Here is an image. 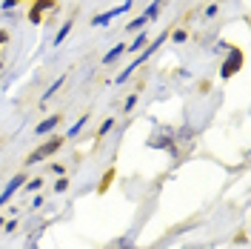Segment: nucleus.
<instances>
[{
    "instance_id": "1",
    "label": "nucleus",
    "mask_w": 251,
    "mask_h": 249,
    "mask_svg": "<svg viewBox=\"0 0 251 249\" xmlns=\"http://www.w3.org/2000/svg\"><path fill=\"white\" fill-rule=\"evenodd\" d=\"M60 143H63L60 138H54V140H49V143H43L40 149H34L32 155H29V161H26V164H37V161H43V158H49L51 152H57V149H60Z\"/></svg>"
},
{
    "instance_id": "16",
    "label": "nucleus",
    "mask_w": 251,
    "mask_h": 249,
    "mask_svg": "<svg viewBox=\"0 0 251 249\" xmlns=\"http://www.w3.org/2000/svg\"><path fill=\"white\" fill-rule=\"evenodd\" d=\"M134 103H137V95H132V98L126 100V109H134Z\"/></svg>"
},
{
    "instance_id": "14",
    "label": "nucleus",
    "mask_w": 251,
    "mask_h": 249,
    "mask_svg": "<svg viewBox=\"0 0 251 249\" xmlns=\"http://www.w3.org/2000/svg\"><path fill=\"white\" fill-rule=\"evenodd\" d=\"M112 126H114V120H106V123H103V126H100V135H106V132H109V129H112Z\"/></svg>"
},
{
    "instance_id": "5",
    "label": "nucleus",
    "mask_w": 251,
    "mask_h": 249,
    "mask_svg": "<svg viewBox=\"0 0 251 249\" xmlns=\"http://www.w3.org/2000/svg\"><path fill=\"white\" fill-rule=\"evenodd\" d=\"M57 123H60V117H57V115H54V117H49V120H43V123L37 126V135H46V132H51V129H54Z\"/></svg>"
},
{
    "instance_id": "4",
    "label": "nucleus",
    "mask_w": 251,
    "mask_h": 249,
    "mask_svg": "<svg viewBox=\"0 0 251 249\" xmlns=\"http://www.w3.org/2000/svg\"><path fill=\"white\" fill-rule=\"evenodd\" d=\"M240 63H243V55L234 52V57H228V60H226V66H223V78H231L237 69H240Z\"/></svg>"
},
{
    "instance_id": "13",
    "label": "nucleus",
    "mask_w": 251,
    "mask_h": 249,
    "mask_svg": "<svg viewBox=\"0 0 251 249\" xmlns=\"http://www.w3.org/2000/svg\"><path fill=\"white\" fill-rule=\"evenodd\" d=\"M66 186H68V181H66V178H60V181H57V186H54V189H57V192H66Z\"/></svg>"
},
{
    "instance_id": "2",
    "label": "nucleus",
    "mask_w": 251,
    "mask_h": 249,
    "mask_svg": "<svg viewBox=\"0 0 251 249\" xmlns=\"http://www.w3.org/2000/svg\"><path fill=\"white\" fill-rule=\"evenodd\" d=\"M129 6H132V0H126V3H123V6H117V9H112V12H106V15H97V17H94V20H91V23H94V26H106V23H109V20H112V17L123 15V12H126V9H129Z\"/></svg>"
},
{
    "instance_id": "11",
    "label": "nucleus",
    "mask_w": 251,
    "mask_h": 249,
    "mask_svg": "<svg viewBox=\"0 0 251 249\" xmlns=\"http://www.w3.org/2000/svg\"><path fill=\"white\" fill-rule=\"evenodd\" d=\"M143 43H146V34L140 32V37L134 40V43H132V46H129V49H132V52H137V49H140V46H143Z\"/></svg>"
},
{
    "instance_id": "9",
    "label": "nucleus",
    "mask_w": 251,
    "mask_h": 249,
    "mask_svg": "<svg viewBox=\"0 0 251 249\" xmlns=\"http://www.w3.org/2000/svg\"><path fill=\"white\" fill-rule=\"evenodd\" d=\"M83 123H86V117H80V120H77V123H74V126L68 129V138H74V135L80 132V129H83Z\"/></svg>"
},
{
    "instance_id": "7",
    "label": "nucleus",
    "mask_w": 251,
    "mask_h": 249,
    "mask_svg": "<svg viewBox=\"0 0 251 249\" xmlns=\"http://www.w3.org/2000/svg\"><path fill=\"white\" fill-rule=\"evenodd\" d=\"M120 55H123V46H117V49H112L109 55H106V57H103V60H106V63H114V60H117Z\"/></svg>"
},
{
    "instance_id": "15",
    "label": "nucleus",
    "mask_w": 251,
    "mask_h": 249,
    "mask_svg": "<svg viewBox=\"0 0 251 249\" xmlns=\"http://www.w3.org/2000/svg\"><path fill=\"white\" fill-rule=\"evenodd\" d=\"M40 186H43V181H32V183H26V189H32V192H34V189H40Z\"/></svg>"
},
{
    "instance_id": "3",
    "label": "nucleus",
    "mask_w": 251,
    "mask_h": 249,
    "mask_svg": "<svg viewBox=\"0 0 251 249\" xmlns=\"http://www.w3.org/2000/svg\"><path fill=\"white\" fill-rule=\"evenodd\" d=\"M23 181H26V178H23V175H17V178H12V183H9V186H6V192H3V195H0V206H3V203H6V200L12 198V195H15L17 189H20V186H23Z\"/></svg>"
},
{
    "instance_id": "12",
    "label": "nucleus",
    "mask_w": 251,
    "mask_h": 249,
    "mask_svg": "<svg viewBox=\"0 0 251 249\" xmlns=\"http://www.w3.org/2000/svg\"><path fill=\"white\" fill-rule=\"evenodd\" d=\"M129 247V241H126V238H120L117 244H112V247H106V249H126Z\"/></svg>"
},
{
    "instance_id": "6",
    "label": "nucleus",
    "mask_w": 251,
    "mask_h": 249,
    "mask_svg": "<svg viewBox=\"0 0 251 249\" xmlns=\"http://www.w3.org/2000/svg\"><path fill=\"white\" fill-rule=\"evenodd\" d=\"M46 6H51V0H40V3L34 6V12H32V20H34V23L40 20V15H43V9H46Z\"/></svg>"
},
{
    "instance_id": "10",
    "label": "nucleus",
    "mask_w": 251,
    "mask_h": 249,
    "mask_svg": "<svg viewBox=\"0 0 251 249\" xmlns=\"http://www.w3.org/2000/svg\"><path fill=\"white\" fill-rule=\"evenodd\" d=\"M68 29H71V23H66V26H63V29L57 32V37H54V43H63V37L68 34Z\"/></svg>"
},
{
    "instance_id": "8",
    "label": "nucleus",
    "mask_w": 251,
    "mask_h": 249,
    "mask_svg": "<svg viewBox=\"0 0 251 249\" xmlns=\"http://www.w3.org/2000/svg\"><path fill=\"white\" fill-rule=\"evenodd\" d=\"M60 83H63V78H57V81L51 83V89H49V92H46V95H43V100H49L51 95H54V92H57V89H60Z\"/></svg>"
}]
</instances>
